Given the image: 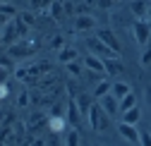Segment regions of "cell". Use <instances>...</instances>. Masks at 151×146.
<instances>
[{"mask_svg": "<svg viewBox=\"0 0 151 146\" xmlns=\"http://www.w3.org/2000/svg\"><path fill=\"white\" fill-rule=\"evenodd\" d=\"M89 127L93 132H106V130H110V115L101 108V103L99 105H93L91 103V108H89Z\"/></svg>", "mask_w": 151, "mask_h": 146, "instance_id": "cell-1", "label": "cell"}, {"mask_svg": "<svg viewBox=\"0 0 151 146\" xmlns=\"http://www.w3.org/2000/svg\"><path fill=\"white\" fill-rule=\"evenodd\" d=\"M39 48V43H36L34 39H19V41H14L10 48H7V55H12V58H29V55H34V50Z\"/></svg>", "mask_w": 151, "mask_h": 146, "instance_id": "cell-2", "label": "cell"}, {"mask_svg": "<svg viewBox=\"0 0 151 146\" xmlns=\"http://www.w3.org/2000/svg\"><path fill=\"white\" fill-rule=\"evenodd\" d=\"M86 46L89 50L93 53V55H99V58H120V53H115L110 46H106L99 36H93V39H86Z\"/></svg>", "mask_w": 151, "mask_h": 146, "instance_id": "cell-3", "label": "cell"}, {"mask_svg": "<svg viewBox=\"0 0 151 146\" xmlns=\"http://www.w3.org/2000/svg\"><path fill=\"white\" fill-rule=\"evenodd\" d=\"M132 31H134V39H137L139 46L151 43V22H146V19H137L134 26H132Z\"/></svg>", "mask_w": 151, "mask_h": 146, "instance_id": "cell-4", "label": "cell"}, {"mask_svg": "<svg viewBox=\"0 0 151 146\" xmlns=\"http://www.w3.org/2000/svg\"><path fill=\"white\" fill-rule=\"evenodd\" d=\"M99 101H101V108H103V110H106L110 117L120 113V98H118V96H113V91H108V94L101 96Z\"/></svg>", "mask_w": 151, "mask_h": 146, "instance_id": "cell-5", "label": "cell"}, {"mask_svg": "<svg viewBox=\"0 0 151 146\" xmlns=\"http://www.w3.org/2000/svg\"><path fill=\"white\" fill-rule=\"evenodd\" d=\"M118 132L125 141L129 144H139V130H137V125H129V122H120L118 125Z\"/></svg>", "mask_w": 151, "mask_h": 146, "instance_id": "cell-6", "label": "cell"}, {"mask_svg": "<svg viewBox=\"0 0 151 146\" xmlns=\"http://www.w3.org/2000/svg\"><path fill=\"white\" fill-rule=\"evenodd\" d=\"M96 36H99V39H101L106 46H110L115 53H120V50H122V48H120V41H118V36L113 34L110 29H99V31H96Z\"/></svg>", "mask_w": 151, "mask_h": 146, "instance_id": "cell-7", "label": "cell"}, {"mask_svg": "<svg viewBox=\"0 0 151 146\" xmlns=\"http://www.w3.org/2000/svg\"><path fill=\"white\" fill-rule=\"evenodd\" d=\"M84 67L89 72H99V74H106V65H103V58L93 55V53H89V55L84 58Z\"/></svg>", "mask_w": 151, "mask_h": 146, "instance_id": "cell-8", "label": "cell"}, {"mask_svg": "<svg viewBox=\"0 0 151 146\" xmlns=\"http://www.w3.org/2000/svg\"><path fill=\"white\" fill-rule=\"evenodd\" d=\"M67 120L72 122V127H77L79 120H82V108H79V103H77V98H74V96L67 101Z\"/></svg>", "mask_w": 151, "mask_h": 146, "instance_id": "cell-9", "label": "cell"}, {"mask_svg": "<svg viewBox=\"0 0 151 146\" xmlns=\"http://www.w3.org/2000/svg\"><path fill=\"white\" fill-rule=\"evenodd\" d=\"M129 10L137 19H146L149 17V0H132L129 3Z\"/></svg>", "mask_w": 151, "mask_h": 146, "instance_id": "cell-10", "label": "cell"}, {"mask_svg": "<svg viewBox=\"0 0 151 146\" xmlns=\"http://www.w3.org/2000/svg\"><path fill=\"white\" fill-rule=\"evenodd\" d=\"M103 65H106V74H110V77H118L125 72L120 58H103Z\"/></svg>", "mask_w": 151, "mask_h": 146, "instance_id": "cell-11", "label": "cell"}, {"mask_svg": "<svg viewBox=\"0 0 151 146\" xmlns=\"http://www.w3.org/2000/svg\"><path fill=\"white\" fill-rule=\"evenodd\" d=\"M14 41H19V34H17V26H14V19H10L5 26H3V43L12 46Z\"/></svg>", "mask_w": 151, "mask_h": 146, "instance_id": "cell-12", "label": "cell"}, {"mask_svg": "<svg viewBox=\"0 0 151 146\" xmlns=\"http://www.w3.org/2000/svg\"><path fill=\"white\" fill-rule=\"evenodd\" d=\"M74 29L77 31H91V29H96V19L91 14H79L74 19Z\"/></svg>", "mask_w": 151, "mask_h": 146, "instance_id": "cell-13", "label": "cell"}, {"mask_svg": "<svg viewBox=\"0 0 151 146\" xmlns=\"http://www.w3.org/2000/svg\"><path fill=\"white\" fill-rule=\"evenodd\" d=\"M48 115L46 113H41V110H36V113H31V117H29V130H34V132H39L43 125H48Z\"/></svg>", "mask_w": 151, "mask_h": 146, "instance_id": "cell-14", "label": "cell"}, {"mask_svg": "<svg viewBox=\"0 0 151 146\" xmlns=\"http://www.w3.org/2000/svg\"><path fill=\"white\" fill-rule=\"evenodd\" d=\"M67 117L65 115H50V120H48V127H50V132L53 134H60V132H65V127H67Z\"/></svg>", "mask_w": 151, "mask_h": 146, "instance_id": "cell-15", "label": "cell"}, {"mask_svg": "<svg viewBox=\"0 0 151 146\" xmlns=\"http://www.w3.org/2000/svg\"><path fill=\"white\" fill-rule=\"evenodd\" d=\"M14 72V62H12V55H5L0 58V82H5L10 74Z\"/></svg>", "mask_w": 151, "mask_h": 146, "instance_id": "cell-16", "label": "cell"}, {"mask_svg": "<svg viewBox=\"0 0 151 146\" xmlns=\"http://www.w3.org/2000/svg\"><path fill=\"white\" fill-rule=\"evenodd\" d=\"M58 60H60L63 65H67V62H72V60H77V50L70 48V46L60 48V50H58Z\"/></svg>", "mask_w": 151, "mask_h": 146, "instance_id": "cell-17", "label": "cell"}, {"mask_svg": "<svg viewBox=\"0 0 151 146\" xmlns=\"http://www.w3.org/2000/svg\"><path fill=\"white\" fill-rule=\"evenodd\" d=\"M139 117H142V113H139V108H137V105H134V108H129V110H122V122L137 125V122H139Z\"/></svg>", "mask_w": 151, "mask_h": 146, "instance_id": "cell-18", "label": "cell"}, {"mask_svg": "<svg viewBox=\"0 0 151 146\" xmlns=\"http://www.w3.org/2000/svg\"><path fill=\"white\" fill-rule=\"evenodd\" d=\"M110 89H113V84H110V82H106V79H101V82L96 84V89L91 91V96H93V98H101V96H106V94H108Z\"/></svg>", "mask_w": 151, "mask_h": 146, "instance_id": "cell-19", "label": "cell"}, {"mask_svg": "<svg viewBox=\"0 0 151 146\" xmlns=\"http://www.w3.org/2000/svg\"><path fill=\"white\" fill-rule=\"evenodd\" d=\"M110 91H113V96L122 98V96H127V94H129L132 89H129V84H125V82H115V84H113V89H110Z\"/></svg>", "mask_w": 151, "mask_h": 146, "instance_id": "cell-20", "label": "cell"}, {"mask_svg": "<svg viewBox=\"0 0 151 146\" xmlns=\"http://www.w3.org/2000/svg\"><path fill=\"white\" fill-rule=\"evenodd\" d=\"M134 105H137V96L129 91L127 96H122V98H120V113H122V110H129V108H134Z\"/></svg>", "mask_w": 151, "mask_h": 146, "instance_id": "cell-21", "label": "cell"}, {"mask_svg": "<svg viewBox=\"0 0 151 146\" xmlns=\"http://www.w3.org/2000/svg\"><path fill=\"white\" fill-rule=\"evenodd\" d=\"M14 26H17V34H19V39H27V36H29V24L22 19V17H14Z\"/></svg>", "mask_w": 151, "mask_h": 146, "instance_id": "cell-22", "label": "cell"}, {"mask_svg": "<svg viewBox=\"0 0 151 146\" xmlns=\"http://www.w3.org/2000/svg\"><path fill=\"white\" fill-rule=\"evenodd\" d=\"M74 98H77V103H79V108H82V113H89V108H91V96H89V94H77Z\"/></svg>", "mask_w": 151, "mask_h": 146, "instance_id": "cell-23", "label": "cell"}, {"mask_svg": "<svg viewBox=\"0 0 151 146\" xmlns=\"http://www.w3.org/2000/svg\"><path fill=\"white\" fill-rule=\"evenodd\" d=\"M12 132H14V137H17V144H19V141H24L27 125H24V122H14V125H12Z\"/></svg>", "mask_w": 151, "mask_h": 146, "instance_id": "cell-24", "label": "cell"}, {"mask_svg": "<svg viewBox=\"0 0 151 146\" xmlns=\"http://www.w3.org/2000/svg\"><path fill=\"white\" fill-rule=\"evenodd\" d=\"M50 3H53V0H29V5H31V10H41V12H48Z\"/></svg>", "mask_w": 151, "mask_h": 146, "instance_id": "cell-25", "label": "cell"}, {"mask_svg": "<svg viewBox=\"0 0 151 146\" xmlns=\"http://www.w3.org/2000/svg\"><path fill=\"white\" fill-rule=\"evenodd\" d=\"M82 139H79V132H77V127H72V130H70V134L65 137V144L67 146H77Z\"/></svg>", "mask_w": 151, "mask_h": 146, "instance_id": "cell-26", "label": "cell"}, {"mask_svg": "<svg viewBox=\"0 0 151 146\" xmlns=\"http://www.w3.org/2000/svg\"><path fill=\"white\" fill-rule=\"evenodd\" d=\"M65 67H67V72H70L72 77H79V74H82V65H79L77 60H72V62H67Z\"/></svg>", "mask_w": 151, "mask_h": 146, "instance_id": "cell-27", "label": "cell"}, {"mask_svg": "<svg viewBox=\"0 0 151 146\" xmlns=\"http://www.w3.org/2000/svg\"><path fill=\"white\" fill-rule=\"evenodd\" d=\"M139 62H142L144 67H146V65H151V43H146V46H144V53H142Z\"/></svg>", "mask_w": 151, "mask_h": 146, "instance_id": "cell-28", "label": "cell"}, {"mask_svg": "<svg viewBox=\"0 0 151 146\" xmlns=\"http://www.w3.org/2000/svg\"><path fill=\"white\" fill-rule=\"evenodd\" d=\"M29 103H31V94H29V91H22L19 98H17V105H19V108H27Z\"/></svg>", "mask_w": 151, "mask_h": 146, "instance_id": "cell-29", "label": "cell"}, {"mask_svg": "<svg viewBox=\"0 0 151 146\" xmlns=\"http://www.w3.org/2000/svg\"><path fill=\"white\" fill-rule=\"evenodd\" d=\"M50 48H53V50L65 48V39H63V36H53V39H50Z\"/></svg>", "mask_w": 151, "mask_h": 146, "instance_id": "cell-30", "label": "cell"}, {"mask_svg": "<svg viewBox=\"0 0 151 146\" xmlns=\"http://www.w3.org/2000/svg\"><path fill=\"white\" fill-rule=\"evenodd\" d=\"M0 12H5V14H10V17H14V5H10V3H0Z\"/></svg>", "mask_w": 151, "mask_h": 146, "instance_id": "cell-31", "label": "cell"}, {"mask_svg": "<svg viewBox=\"0 0 151 146\" xmlns=\"http://www.w3.org/2000/svg\"><path fill=\"white\" fill-rule=\"evenodd\" d=\"M139 144L151 146V134H149V132H139Z\"/></svg>", "mask_w": 151, "mask_h": 146, "instance_id": "cell-32", "label": "cell"}, {"mask_svg": "<svg viewBox=\"0 0 151 146\" xmlns=\"http://www.w3.org/2000/svg\"><path fill=\"white\" fill-rule=\"evenodd\" d=\"M19 17H22V19H24L29 26H31V24H34V19H36V14H31V12H22Z\"/></svg>", "mask_w": 151, "mask_h": 146, "instance_id": "cell-33", "label": "cell"}, {"mask_svg": "<svg viewBox=\"0 0 151 146\" xmlns=\"http://www.w3.org/2000/svg\"><path fill=\"white\" fill-rule=\"evenodd\" d=\"M7 94H10V86H7L5 82H0V101L7 98Z\"/></svg>", "mask_w": 151, "mask_h": 146, "instance_id": "cell-34", "label": "cell"}, {"mask_svg": "<svg viewBox=\"0 0 151 146\" xmlns=\"http://www.w3.org/2000/svg\"><path fill=\"white\" fill-rule=\"evenodd\" d=\"M10 22V14H5V12H0V29H3L5 24Z\"/></svg>", "mask_w": 151, "mask_h": 146, "instance_id": "cell-35", "label": "cell"}, {"mask_svg": "<svg viewBox=\"0 0 151 146\" xmlns=\"http://www.w3.org/2000/svg\"><path fill=\"white\" fill-rule=\"evenodd\" d=\"M146 105H149V110H151V84L146 86Z\"/></svg>", "mask_w": 151, "mask_h": 146, "instance_id": "cell-36", "label": "cell"}, {"mask_svg": "<svg viewBox=\"0 0 151 146\" xmlns=\"http://www.w3.org/2000/svg\"><path fill=\"white\" fill-rule=\"evenodd\" d=\"M50 115H63V105H53V110H50Z\"/></svg>", "mask_w": 151, "mask_h": 146, "instance_id": "cell-37", "label": "cell"}, {"mask_svg": "<svg viewBox=\"0 0 151 146\" xmlns=\"http://www.w3.org/2000/svg\"><path fill=\"white\" fill-rule=\"evenodd\" d=\"M113 3H115V0H99V5H101V7H110Z\"/></svg>", "mask_w": 151, "mask_h": 146, "instance_id": "cell-38", "label": "cell"}, {"mask_svg": "<svg viewBox=\"0 0 151 146\" xmlns=\"http://www.w3.org/2000/svg\"><path fill=\"white\" fill-rule=\"evenodd\" d=\"M0 43H3V29H0Z\"/></svg>", "mask_w": 151, "mask_h": 146, "instance_id": "cell-39", "label": "cell"}, {"mask_svg": "<svg viewBox=\"0 0 151 146\" xmlns=\"http://www.w3.org/2000/svg\"><path fill=\"white\" fill-rule=\"evenodd\" d=\"M115 3H118V0H115Z\"/></svg>", "mask_w": 151, "mask_h": 146, "instance_id": "cell-40", "label": "cell"}, {"mask_svg": "<svg viewBox=\"0 0 151 146\" xmlns=\"http://www.w3.org/2000/svg\"><path fill=\"white\" fill-rule=\"evenodd\" d=\"M149 22H151V19H149Z\"/></svg>", "mask_w": 151, "mask_h": 146, "instance_id": "cell-41", "label": "cell"}]
</instances>
